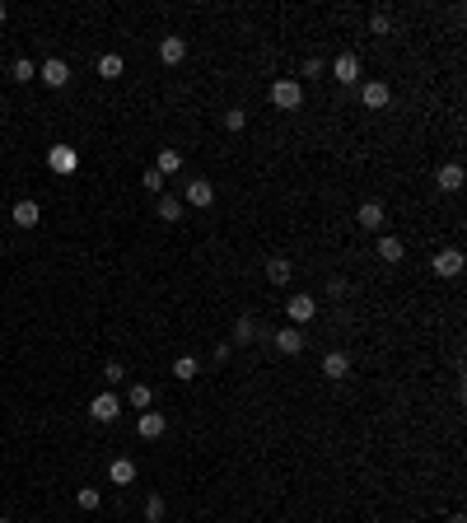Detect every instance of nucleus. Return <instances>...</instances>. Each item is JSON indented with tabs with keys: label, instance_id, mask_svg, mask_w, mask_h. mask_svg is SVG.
I'll list each match as a JSON object with an SVG mask.
<instances>
[{
	"label": "nucleus",
	"instance_id": "nucleus-1",
	"mask_svg": "<svg viewBox=\"0 0 467 523\" xmlns=\"http://www.w3.org/2000/svg\"><path fill=\"white\" fill-rule=\"evenodd\" d=\"M271 103H276L280 112H295L304 103V84L300 79H276V84H271Z\"/></svg>",
	"mask_w": 467,
	"mask_h": 523
},
{
	"label": "nucleus",
	"instance_id": "nucleus-2",
	"mask_svg": "<svg viewBox=\"0 0 467 523\" xmlns=\"http://www.w3.org/2000/svg\"><path fill=\"white\" fill-rule=\"evenodd\" d=\"M38 79H43L47 89H66V84H70V66L61 61V56H52V61L38 66Z\"/></svg>",
	"mask_w": 467,
	"mask_h": 523
},
{
	"label": "nucleus",
	"instance_id": "nucleus-3",
	"mask_svg": "<svg viewBox=\"0 0 467 523\" xmlns=\"http://www.w3.org/2000/svg\"><path fill=\"white\" fill-rule=\"evenodd\" d=\"M360 103H365V108H374V112H383V108L392 103V89L383 84V79H365V84H360Z\"/></svg>",
	"mask_w": 467,
	"mask_h": 523
},
{
	"label": "nucleus",
	"instance_id": "nucleus-4",
	"mask_svg": "<svg viewBox=\"0 0 467 523\" xmlns=\"http://www.w3.org/2000/svg\"><path fill=\"white\" fill-rule=\"evenodd\" d=\"M89 416H94V421H103V425H112L117 416H122V402H117V392H99V397L89 402Z\"/></svg>",
	"mask_w": 467,
	"mask_h": 523
},
{
	"label": "nucleus",
	"instance_id": "nucleus-5",
	"mask_svg": "<svg viewBox=\"0 0 467 523\" xmlns=\"http://www.w3.org/2000/svg\"><path fill=\"white\" fill-rule=\"evenodd\" d=\"M47 168H52V173H75L79 155L70 150V145H52V150H47Z\"/></svg>",
	"mask_w": 467,
	"mask_h": 523
},
{
	"label": "nucleus",
	"instance_id": "nucleus-6",
	"mask_svg": "<svg viewBox=\"0 0 467 523\" xmlns=\"http://www.w3.org/2000/svg\"><path fill=\"white\" fill-rule=\"evenodd\" d=\"M332 79H336V84H356V79H360V56L356 52H341L332 61Z\"/></svg>",
	"mask_w": 467,
	"mask_h": 523
},
{
	"label": "nucleus",
	"instance_id": "nucleus-7",
	"mask_svg": "<svg viewBox=\"0 0 467 523\" xmlns=\"http://www.w3.org/2000/svg\"><path fill=\"white\" fill-rule=\"evenodd\" d=\"M463 178H467L463 164H439L434 168V187L439 192H463Z\"/></svg>",
	"mask_w": 467,
	"mask_h": 523
},
{
	"label": "nucleus",
	"instance_id": "nucleus-8",
	"mask_svg": "<svg viewBox=\"0 0 467 523\" xmlns=\"http://www.w3.org/2000/svg\"><path fill=\"white\" fill-rule=\"evenodd\" d=\"M434 276H463V253L458 248H444V253H434Z\"/></svg>",
	"mask_w": 467,
	"mask_h": 523
},
{
	"label": "nucleus",
	"instance_id": "nucleus-9",
	"mask_svg": "<svg viewBox=\"0 0 467 523\" xmlns=\"http://www.w3.org/2000/svg\"><path fill=\"white\" fill-rule=\"evenodd\" d=\"M285 309H290V323L300 327V323H309L313 313H318V299H313V294H295V299H285Z\"/></svg>",
	"mask_w": 467,
	"mask_h": 523
},
{
	"label": "nucleus",
	"instance_id": "nucleus-10",
	"mask_svg": "<svg viewBox=\"0 0 467 523\" xmlns=\"http://www.w3.org/2000/svg\"><path fill=\"white\" fill-rule=\"evenodd\" d=\"M10 215H14V224H19V229H33V224L43 220V206L23 197V201H14V211H10Z\"/></svg>",
	"mask_w": 467,
	"mask_h": 523
},
{
	"label": "nucleus",
	"instance_id": "nucleus-11",
	"mask_svg": "<svg viewBox=\"0 0 467 523\" xmlns=\"http://www.w3.org/2000/svg\"><path fill=\"white\" fill-rule=\"evenodd\" d=\"M187 206H201V211H206V206H215V187L206 178H192L187 182Z\"/></svg>",
	"mask_w": 467,
	"mask_h": 523
},
{
	"label": "nucleus",
	"instance_id": "nucleus-12",
	"mask_svg": "<svg viewBox=\"0 0 467 523\" xmlns=\"http://www.w3.org/2000/svg\"><path fill=\"white\" fill-rule=\"evenodd\" d=\"M164 430H168V421L159 412H141V421H136V434H141V439H159Z\"/></svg>",
	"mask_w": 467,
	"mask_h": 523
},
{
	"label": "nucleus",
	"instance_id": "nucleus-13",
	"mask_svg": "<svg viewBox=\"0 0 467 523\" xmlns=\"http://www.w3.org/2000/svg\"><path fill=\"white\" fill-rule=\"evenodd\" d=\"M182 56H187V38H164V43H159V61H164V66H178Z\"/></svg>",
	"mask_w": 467,
	"mask_h": 523
},
{
	"label": "nucleus",
	"instance_id": "nucleus-14",
	"mask_svg": "<svg viewBox=\"0 0 467 523\" xmlns=\"http://www.w3.org/2000/svg\"><path fill=\"white\" fill-rule=\"evenodd\" d=\"M276 351H280V356H300V351H304V332H300V327H280V332H276Z\"/></svg>",
	"mask_w": 467,
	"mask_h": 523
},
{
	"label": "nucleus",
	"instance_id": "nucleus-15",
	"mask_svg": "<svg viewBox=\"0 0 467 523\" xmlns=\"http://www.w3.org/2000/svg\"><path fill=\"white\" fill-rule=\"evenodd\" d=\"M290 276H295V262H290V257H267V280L271 285H290Z\"/></svg>",
	"mask_w": 467,
	"mask_h": 523
},
{
	"label": "nucleus",
	"instance_id": "nucleus-16",
	"mask_svg": "<svg viewBox=\"0 0 467 523\" xmlns=\"http://www.w3.org/2000/svg\"><path fill=\"white\" fill-rule=\"evenodd\" d=\"M323 374H327V379H346V374H351V356H346V351H327V356H323Z\"/></svg>",
	"mask_w": 467,
	"mask_h": 523
},
{
	"label": "nucleus",
	"instance_id": "nucleus-17",
	"mask_svg": "<svg viewBox=\"0 0 467 523\" xmlns=\"http://www.w3.org/2000/svg\"><path fill=\"white\" fill-rule=\"evenodd\" d=\"M108 481H112V486H131V481H136V463H131V458H117V463L108 468Z\"/></svg>",
	"mask_w": 467,
	"mask_h": 523
},
{
	"label": "nucleus",
	"instance_id": "nucleus-18",
	"mask_svg": "<svg viewBox=\"0 0 467 523\" xmlns=\"http://www.w3.org/2000/svg\"><path fill=\"white\" fill-rule=\"evenodd\" d=\"M378 257H383V262H402V257H407V243H402L397 234H383L378 238Z\"/></svg>",
	"mask_w": 467,
	"mask_h": 523
},
{
	"label": "nucleus",
	"instance_id": "nucleus-19",
	"mask_svg": "<svg viewBox=\"0 0 467 523\" xmlns=\"http://www.w3.org/2000/svg\"><path fill=\"white\" fill-rule=\"evenodd\" d=\"M122 70H126V61H122L117 52H103V56H99V75H103V79H122Z\"/></svg>",
	"mask_w": 467,
	"mask_h": 523
},
{
	"label": "nucleus",
	"instance_id": "nucleus-20",
	"mask_svg": "<svg viewBox=\"0 0 467 523\" xmlns=\"http://www.w3.org/2000/svg\"><path fill=\"white\" fill-rule=\"evenodd\" d=\"M257 332H262V327H257V318H248V313L238 318V323H234V341H238V346L257 341Z\"/></svg>",
	"mask_w": 467,
	"mask_h": 523
},
{
	"label": "nucleus",
	"instance_id": "nucleus-21",
	"mask_svg": "<svg viewBox=\"0 0 467 523\" xmlns=\"http://www.w3.org/2000/svg\"><path fill=\"white\" fill-rule=\"evenodd\" d=\"M356 220L365 224V229H378V224H383V206H378V201H365V206L356 211Z\"/></svg>",
	"mask_w": 467,
	"mask_h": 523
},
{
	"label": "nucleus",
	"instance_id": "nucleus-22",
	"mask_svg": "<svg viewBox=\"0 0 467 523\" xmlns=\"http://www.w3.org/2000/svg\"><path fill=\"white\" fill-rule=\"evenodd\" d=\"M126 402H131L136 412H150V402H155V388H150V383H136V388L126 392Z\"/></svg>",
	"mask_w": 467,
	"mask_h": 523
},
{
	"label": "nucleus",
	"instance_id": "nucleus-23",
	"mask_svg": "<svg viewBox=\"0 0 467 523\" xmlns=\"http://www.w3.org/2000/svg\"><path fill=\"white\" fill-rule=\"evenodd\" d=\"M10 79H19V84H28V79H38V66H33V61H28V56H19V61H14V66H10Z\"/></svg>",
	"mask_w": 467,
	"mask_h": 523
},
{
	"label": "nucleus",
	"instance_id": "nucleus-24",
	"mask_svg": "<svg viewBox=\"0 0 467 523\" xmlns=\"http://www.w3.org/2000/svg\"><path fill=\"white\" fill-rule=\"evenodd\" d=\"M159 220H168V224L182 220V201L178 197H159Z\"/></svg>",
	"mask_w": 467,
	"mask_h": 523
},
{
	"label": "nucleus",
	"instance_id": "nucleus-25",
	"mask_svg": "<svg viewBox=\"0 0 467 523\" xmlns=\"http://www.w3.org/2000/svg\"><path fill=\"white\" fill-rule=\"evenodd\" d=\"M75 505H79V510H99V505H103L99 486H79V490H75Z\"/></svg>",
	"mask_w": 467,
	"mask_h": 523
},
{
	"label": "nucleus",
	"instance_id": "nucleus-26",
	"mask_svg": "<svg viewBox=\"0 0 467 523\" xmlns=\"http://www.w3.org/2000/svg\"><path fill=\"white\" fill-rule=\"evenodd\" d=\"M155 168H159V173H178V168H182V155H178V150H159Z\"/></svg>",
	"mask_w": 467,
	"mask_h": 523
},
{
	"label": "nucleus",
	"instance_id": "nucleus-27",
	"mask_svg": "<svg viewBox=\"0 0 467 523\" xmlns=\"http://www.w3.org/2000/svg\"><path fill=\"white\" fill-rule=\"evenodd\" d=\"M197 369H201V365H197L192 356H178V360H173V374H178L182 383H192V379H197Z\"/></svg>",
	"mask_w": 467,
	"mask_h": 523
},
{
	"label": "nucleus",
	"instance_id": "nucleus-28",
	"mask_svg": "<svg viewBox=\"0 0 467 523\" xmlns=\"http://www.w3.org/2000/svg\"><path fill=\"white\" fill-rule=\"evenodd\" d=\"M369 33H378V38H388L392 33V14L388 10H378L374 19H369Z\"/></svg>",
	"mask_w": 467,
	"mask_h": 523
},
{
	"label": "nucleus",
	"instance_id": "nucleus-29",
	"mask_svg": "<svg viewBox=\"0 0 467 523\" xmlns=\"http://www.w3.org/2000/svg\"><path fill=\"white\" fill-rule=\"evenodd\" d=\"M164 510H168L164 495H150V500H145V523H159V519H164Z\"/></svg>",
	"mask_w": 467,
	"mask_h": 523
},
{
	"label": "nucleus",
	"instance_id": "nucleus-30",
	"mask_svg": "<svg viewBox=\"0 0 467 523\" xmlns=\"http://www.w3.org/2000/svg\"><path fill=\"white\" fill-rule=\"evenodd\" d=\"M141 187L145 192H164V173H159V168H145V173H141Z\"/></svg>",
	"mask_w": 467,
	"mask_h": 523
},
{
	"label": "nucleus",
	"instance_id": "nucleus-31",
	"mask_svg": "<svg viewBox=\"0 0 467 523\" xmlns=\"http://www.w3.org/2000/svg\"><path fill=\"white\" fill-rule=\"evenodd\" d=\"M224 126H229V131H243V126H248V108H229V112H224Z\"/></svg>",
	"mask_w": 467,
	"mask_h": 523
},
{
	"label": "nucleus",
	"instance_id": "nucleus-32",
	"mask_svg": "<svg viewBox=\"0 0 467 523\" xmlns=\"http://www.w3.org/2000/svg\"><path fill=\"white\" fill-rule=\"evenodd\" d=\"M122 379H126L122 360H108V365H103V383H122Z\"/></svg>",
	"mask_w": 467,
	"mask_h": 523
},
{
	"label": "nucleus",
	"instance_id": "nucleus-33",
	"mask_svg": "<svg viewBox=\"0 0 467 523\" xmlns=\"http://www.w3.org/2000/svg\"><path fill=\"white\" fill-rule=\"evenodd\" d=\"M229 356H234V346H229V341H220V346H215V365H224Z\"/></svg>",
	"mask_w": 467,
	"mask_h": 523
},
{
	"label": "nucleus",
	"instance_id": "nucleus-34",
	"mask_svg": "<svg viewBox=\"0 0 467 523\" xmlns=\"http://www.w3.org/2000/svg\"><path fill=\"white\" fill-rule=\"evenodd\" d=\"M327 294H336V299H341V294H346V280L332 276V280H327Z\"/></svg>",
	"mask_w": 467,
	"mask_h": 523
},
{
	"label": "nucleus",
	"instance_id": "nucleus-35",
	"mask_svg": "<svg viewBox=\"0 0 467 523\" xmlns=\"http://www.w3.org/2000/svg\"><path fill=\"white\" fill-rule=\"evenodd\" d=\"M449 523H467V519H463V514H449Z\"/></svg>",
	"mask_w": 467,
	"mask_h": 523
},
{
	"label": "nucleus",
	"instance_id": "nucleus-36",
	"mask_svg": "<svg viewBox=\"0 0 467 523\" xmlns=\"http://www.w3.org/2000/svg\"><path fill=\"white\" fill-rule=\"evenodd\" d=\"M0 23H5V5H0Z\"/></svg>",
	"mask_w": 467,
	"mask_h": 523
},
{
	"label": "nucleus",
	"instance_id": "nucleus-37",
	"mask_svg": "<svg viewBox=\"0 0 467 523\" xmlns=\"http://www.w3.org/2000/svg\"><path fill=\"white\" fill-rule=\"evenodd\" d=\"M0 523H14V519H0Z\"/></svg>",
	"mask_w": 467,
	"mask_h": 523
}]
</instances>
